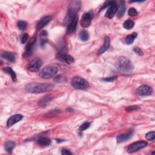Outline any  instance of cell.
Returning a JSON list of instances; mask_svg holds the SVG:
<instances>
[{
    "label": "cell",
    "mask_w": 155,
    "mask_h": 155,
    "mask_svg": "<svg viewBox=\"0 0 155 155\" xmlns=\"http://www.w3.org/2000/svg\"><path fill=\"white\" fill-rule=\"evenodd\" d=\"M15 147V143L13 141H8L5 143L4 145L5 150L9 153H11L12 152L13 149Z\"/></svg>",
    "instance_id": "21"
},
{
    "label": "cell",
    "mask_w": 155,
    "mask_h": 155,
    "mask_svg": "<svg viewBox=\"0 0 155 155\" xmlns=\"http://www.w3.org/2000/svg\"><path fill=\"white\" fill-rule=\"evenodd\" d=\"M47 32L46 31H43L40 33V38L41 40V46H43L47 42Z\"/></svg>",
    "instance_id": "26"
},
{
    "label": "cell",
    "mask_w": 155,
    "mask_h": 155,
    "mask_svg": "<svg viewBox=\"0 0 155 155\" xmlns=\"http://www.w3.org/2000/svg\"><path fill=\"white\" fill-rule=\"evenodd\" d=\"M128 14L131 16H136L138 15V12L135 8H130L128 11Z\"/></svg>",
    "instance_id": "30"
},
{
    "label": "cell",
    "mask_w": 155,
    "mask_h": 155,
    "mask_svg": "<svg viewBox=\"0 0 155 155\" xmlns=\"http://www.w3.org/2000/svg\"><path fill=\"white\" fill-rule=\"evenodd\" d=\"M137 93L141 97L150 96L153 93V89L148 86L143 85L137 89Z\"/></svg>",
    "instance_id": "8"
},
{
    "label": "cell",
    "mask_w": 155,
    "mask_h": 155,
    "mask_svg": "<svg viewBox=\"0 0 155 155\" xmlns=\"http://www.w3.org/2000/svg\"><path fill=\"white\" fill-rule=\"evenodd\" d=\"M52 19V18L50 16H44L38 23V24L37 26V29L38 30H41V29H43L44 27H45L47 24L49 23L51 21Z\"/></svg>",
    "instance_id": "15"
},
{
    "label": "cell",
    "mask_w": 155,
    "mask_h": 155,
    "mask_svg": "<svg viewBox=\"0 0 155 155\" xmlns=\"http://www.w3.org/2000/svg\"><path fill=\"white\" fill-rule=\"evenodd\" d=\"M90 126V122H86L84 123H83L80 128V132H83V131L87 130V128H89Z\"/></svg>",
    "instance_id": "29"
},
{
    "label": "cell",
    "mask_w": 155,
    "mask_h": 155,
    "mask_svg": "<svg viewBox=\"0 0 155 155\" xmlns=\"http://www.w3.org/2000/svg\"><path fill=\"white\" fill-rule=\"evenodd\" d=\"M61 154H64V155H68V154H72V153L70 152L69 150H67V149H63L62 152H61Z\"/></svg>",
    "instance_id": "36"
},
{
    "label": "cell",
    "mask_w": 155,
    "mask_h": 155,
    "mask_svg": "<svg viewBox=\"0 0 155 155\" xmlns=\"http://www.w3.org/2000/svg\"><path fill=\"white\" fill-rule=\"evenodd\" d=\"M78 20L76 19L74 20L73 21L71 22L70 24L67 26V33L69 35L73 34L75 33L76 31V26H77V23H78Z\"/></svg>",
    "instance_id": "17"
},
{
    "label": "cell",
    "mask_w": 155,
    "mask_h": 155,
    "mask_svg": "<svg viewBox=\"0 0 155 155\" xmlns=\"http://www.w3.org/2000/svg\"><path fill=\"white\" fill-rule=\"evenodd\" d=\"M118 8V5L115 3V2H114L109 7L108 10H107L105 13V16L109 19H111L117 12Z\"/></svg>",
    "instance_id": "11"
},
{
    "label": "cell",
    "mask_w": 155,
    "mask_h": 155,
    "mask_svg": "<svg viewBox=\"0 0 155 155\" xmlns=\"http://www.w3.org/2000/svg\"><path fill=\"white\" fill-rule=\"evenodd\" d=\"M23 118V116L20 114H16L11 116L7 122V127H10L14 125L15 124L18 122L19 121H21Z\"/></svg>",
    "instance_id": "13"
},
{
    "label": "cell",
    "mask_w": 155,
    "mask_h": 155,
    "mask_svg": "<svg viewBox=\"0 0 155 155\" xmlns=\"http://www.w3.org/2000/svg\"><path fill=\"white\" fill-rule=\"evenodd\" d=\"M134 52L140 56H142L144 55V52H143V51L140 48H139V47H135L134 49Z\"/></svg>",
    "instance_id": "33"
},
{
    "label": "cell",
    "mask_w": 155,
    "mask_h": 155,
    "mask_svg": "<svg viewBox=\"0 0 155 155\" xmlns=\"http://www.w3.org/2000/svg\"><path fill=\"white\" fill-rule=\"evenodd\" d=\"M54 88V85L49 83H31L26 86V90L27 92L31 93H41L46 92L52 90Z\"/></svg>",
    "instance_id": "1"
},
{
    "label": "cell",
    "mask_w": 155,
    "mask_h": 155,
    "mask_svg": "<svg viewBox=\"0 0 155 155\" xmlns=\"http://www.w3.org/2000/svg\"><path fill=\"white\" fill-rule=\"evenodd\" d=\"M116 69L121 72L129 73L133 69L134 66L130 59L126 57L119 58L116 64Z\"/></svg>",
    "instance_id": "2"
},
{
    "label": "cell",
    "mask_w": 155,
    "mask_h": 155,
    "mask_svg": "<svg viewBox=\"0 0 155 155\" xmlns=\"http://www.w3.org/2000/svg\"><path fill=\"white\" fill-rule=\"evenodd\" d=\"M134 25H135V22L131 20H128L124 22V24H123V27L126 29L130 30L134 27Z\"/></svg>",
    "instance_id": "25"
},
{
    "label": "cell",
    "mask_w": 155,
    "mask_h": 155,
    "mask_svg": "<svg viewBox=\"0 0 155 155\" xmlns=\"http://www.w3.org/2000/svg\"><path fill=\"white\" fill-rule=\"evenodd\" d=\"M145 138L148 141H153L154 140L155 138V133L154 132H148L145 135Z\"/></svg>",
    "instance_id": "28"
},
{
    "label": "cell",
    "mask_w": 155,
    "mask_h": 155,
    "mask_svg": "<svg viewBox=\"0 0 155 155\" xmlns=\"http://www.w3.org/2000/svg\"><path fill=\"white\" fill-rule=\"evenodd\" d=\"M79 38L82 41H86L89 39V35L87 31L82 30L79 33Z\"/></svg>",
    "instance_id": "24"
},
{
    "label": "cell",
    "mask_w": 155,
    "mask_h": 155,
    "mask_svg": "<svg viewBox=\"0 0 155 155\" xmlns=\"http://www.w3.org/2000/svg\"><path fill=\"white\" fill-rule=\"evenodd\" d=\"M55 82H57V83H61L63 82H64L65 81V78H64V76H63L62 75H58L57 76H56L54 79Z\"/></svg>",
    "instance_id": "31"
},
{
    "label": "cell",
    "mask_w": 155,
    "mask_h": 155,
    "mask_svg": "<svg viewBox=\"0 0 155 155\" xmlns=\"http://www.w3.org/2000/svg\"><path fill=\"white\" fill-rule=\"evenodd\" d=\"M116 79H117V76H111V77L105 78L103 79V80L107 82H112L114 81Z\"/></svg>",
    "instance_id": "35"
},
{
    "label": "cell",
    "mask_w": 155,
    "mask_h": 155,
    "mask_svg": "<svg viewBox=\"0 0 155 155\" xmlns=\"http://www.w3.org/2000/svg\"><path fill=\"white\" fill-rule=\"evenodd\" d=\"M1 57L11 63H15L16 61V56L14 53L9 52H4L1 53Z\"/></svg>",
    "instance_id": "16"
},
{
    "label": "cell",
    "mask_w": 155,
    "mask_h": 155,
    "mask_svg": "<svg viewBox=\"0 0 155 155\" xmlns=\"http://www.w3.org/2000/svg\"><path fill=\"white\" fill-rule=\"evenodd\" d=\"M57 58L58 60L62 62H65L69 64H70L74 62L73 58L69 55L65 54V53H59Z\"/></svg>",
    "instance_id": "12"
},
{
    "label": "cell",
    "mask_w": 155,
    "mask_h": 155,
    "mask_svg": "<svg viewBox=\"0 0 155 155\" xmlns=\"http://www.w3.org/2000/svg\"><path fill=\"white\" fill-rule=\"evenodd\" d=\"M41 66H42L41 59L39 58H36L29 63L27 69L29 71H32V72H35V71H38Z\"/></svg>",
    "instance_id": "6"
},
{
    "label": "cell",
    "mask_w": 155,
    "mask_h": 155,
    "mask_svg": "<svg viewBox=\"0 0 155 155\" xmlns=\"http://www.w3.org/2000/svg\"><path fill=\"white\" fill-rule=\"evenodd\" d=\"M17 26L20 31H24V30H25L27 28V23L26 21H20L18 22Z\"/></svg>",
    "instance_id": "27"
},
{
    "label": "cell",
    "mask_w": 155,
    "mask_h": 155,
    "mask_svg": "<svg viewBox=\"0 0 155 155\" xmlns=\"http://www.w3.org/2000/svg\"><path fill=\"white\" fill-rule=\"evenodd\" d=\"M3 70L4 71L5 73H6L9 74V75H10L11 78L14 82H16V81H17L16 75V73H15V71L12 70V69L10 67H5L3 68Z\"/></svg>",
    "instance_id": "18"
},
{
    "label": "cell",
    "mask_w": 155,
    "mask_h": 155,
    "mask_svg": "<svg viewBox=\"0 0 155 155\" xmlns=\"http://www.w3.org/2000/svg\"><path fill=\"white\" fill-rule=\"evenodd\" d=\"M52 99L50 95H46L42 99H41L38 102V105L41 107H46L47 104L49 103V101Z\"/></svg>",
    "instance_id": "20"
},
{
    "label": "cell",
    "mask_w": 155,
    "mask_h": 155,
    "mask_svg": "<svg viewBox=\"0 0 155 155\" xmlns=\"http://www.w3.org/2000/svg\"><path fill=\"white\" fill-rule=\"evenodd\" d=\"M147 143L145 141H137L135 142L133 144H130L128 148H127V152L129 153H133L136 152H138L141 149H142L147 147Z\"/></svg>",
    "instance_id": "5"
},
{
    "label": "cell",
    "mask_w": 155,
    "mask_h": 155,
    "mask_svg": "<svg viewBox=\"0 0 155 155\" xmlns=\"http://www.w3.org/2000/svg\"><path fill=\"white\" fill-rule=\"evenodd\" d=\"M92 20V15L90 13H85L81 17V25L82 27H88L90 26Z\"/></svg>",
    "instance_id": "9"
},
{
    "label": "cell",
    "mask_w": 155,
    "mask_h": 155,
    "mask_svg": "<svg viewBox=\"0 0 155 155\" xmlns=\"http://www.w3.org/2000/svg\"><path fill=\"white\" fill-rule=\"evenodd\" d=\"M138 109V107L136 105H132V106H128L126 109V110L128 111H132L133 110H136Z\"/></svg>",
    "instance_id": "34"
},
{
    "label": "cell",
    "mask_w": 155,
    "mask_h": 155,
    "mask_svg": "<svg viewBox=\"0 0 155 155\" xmlns=\"http://www.w3.org/2000/svg\"><path fill=\"white\" fill-rule=\"evenodd\" d=\"M137 36H138V34H137V33H136V32H133V33H132L131 35H128L127 37L126 38V43L127 44H128V45L133 44L135 39L137 37Z\"/></svg>",
    "instance_id": "23"
},
{
    "label": "cell",
    "mask_w": 155,
    "mask_h": 155,
    "mask_svg": "<svg viewBox=\"0 0 155 155\" xmlns=\"http://www.w3.org/2000/svg\"><path fill=\"white\" fill-rule=\"evenodd\" d=\"M71 85L76 90H85L89 87V83L82 78L76 76L71 80Z\"/></svg>",
    "instance_id": "4"
},
{
    "label": "cell",
    "mask_w": 155,
    "mask_h": 155,
    "mask_svg": "<svg viewBox=\"0 0 155 155\" xmlns=\"http://www.w3.org/2000/svg\"><path fill=\"white\" fill-rule=\"evenodd\" d=\"M29 38V35L27 33H24L22 37L21 38V42L22 44H24L26 43V41H27Z\"/></svg>",
    "instance_id": "32"
},
{
    "label": "cell",
    "mask_w": 155,
    "mask_h": 155,
    "mask_svg": "<svg viewBox=\"0 0 155 155\" xmlns=\"http://www.w3.org/2000/svg\"><path fill=\"white\" fill-rule=\"evenodd\" d=\"M110 44V39L109 37H105L104 38V44L103 46L101 47V49L98 51L97 52V55H100L101 54H103V53H104L105 51L108 50L109 48Z\"/></svg>",
    "instance_id": "14"
},
{
    "label": "cell",
    "mask_w": 155,
    "mask_h": 155,
    "mask_svg": "<svg viewBox=\"0 0 155 155\" xmlns=\"http://www.w3.org/2000/svg\"><path fill=\"white\" fill-rule=\"evenodd\" d=\"M38 144L40 145L41 146L46 147V146H49L50 145L51 141L50 139L46 138V137H42V138H40L38 140Z\"/></svg>",
    "instance_id": "19"
},
{
    "label": "cell",
    "mask_w": 155,
    "mask_h": 155,
    "mask_svg": "<svg viewBox=\"0 0 155 155\" xmlns=\"http://www.w3.org/2000/svg\"><path fill=\"white\" fill-rule=\"evenodd\" d=\"M36 41H37V37H34L28 43L26 47V51L23 53L22 56L24 58H27L30 56H31V55L32 54L33 49L36 43Z\"/></svg>",
    "instance_id": "7"
},
{
    "label": "cell",
    "mask_w": 155,
    "mask_h": 155,
    "mask_svg": "<svg viewBox=\"0 0 155 155\" xmlns=\"http://www.w3.org/2000/svg\"><path fill=\"white\" fill-rule=\"evenodd\" d=\"M126 5H125L124 2H122L120 5V7H119V8H118L117 16L118 18H121L124 15L125 12H126Z\"/></svg>",
    "instance_id": "22"
},
{
    "label": "cell",
    "mask_w": 155,
    "mask_h": 155,
    "mask_svg": "<svg viewBox=\"0 0 155 155\" xmlns=\"http://www.w3.org/2000/svg\"><path fill=\"white\" fill-rule=\"evenodd\" d=\"M133 135V130H130L126 133L119 135L117 136V141L118 143H122L125 141H127V140L130 139L132 138Z\"/></svg>",
    "instance_id": "10"
},
{
    "label": "cell",
    "mask_w": 155,
    "mask_h": 155,
    "mask_svg": "<svg viewBox=\"0 0 155 155\" xmlns=\"http://www.w3.org/2000/svg\"><path fill=\"white\" fill-rule=\"evenodd\" d=\"M58 68L53 65H49L44 67L40 71V76L44 79H50L54 77L57 71Z\"/></svg>",
    "instance_id": "3"
}]
</instances>
